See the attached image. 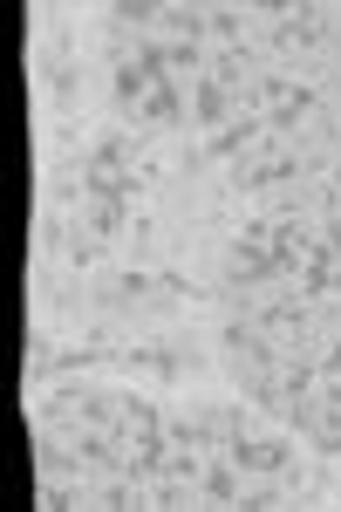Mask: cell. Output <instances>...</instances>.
Here are the masks:
<instances>
[{"mask_svg": "<svg viewBox=\"0 0 341 512\" xmlns=\"http://www.w3.org/2000/svg\"><path fill=\"white\" fill-rule=\"evenodd\" d=\"M239 117V96H232L226 82H191V130H205V137H219L226 123Z\"/></svg>", "mask_w": 341, "mask_h": 512, "instance_id": "obj_1", "label": "cell"}, {"mask_svg": "<svg viewBox=\"0 0 341 512\" xmlns=\"http://www.w3.org/2000/svg\"><path fill=\"white\" fill-rule=\"evenodd\" d=\"M41 96L55 110H76V62L62 48H41Z\"/></svg>", "mask_w": 341, "mask_h": 512, "instance_id": "obj_2", "label": "cell"}]
</instances>
